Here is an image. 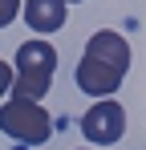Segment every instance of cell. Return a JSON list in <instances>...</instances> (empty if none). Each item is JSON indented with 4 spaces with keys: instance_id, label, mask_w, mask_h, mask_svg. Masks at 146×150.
Wrapping results in <instances>:
<instances>
[{
    "instance_id": "1",
    "label": "cell",
    "mask_w": 146,
    "mask_h": 150,
    "mask_svg": "<svg viewBox=\"0 0 146 150\" xmlns=\"http://www.w3.org/2000/svg\"><path fill=\"white\" fill-rule=\"evenodd\" d=\"M130 73V41L114 28H97L77 61V89L85 98H114Z\"/></svg>"
},
{
    "instance_id": "2",
    "label": "cell",
    "mask_w": 146,
    "mask_h": 150,
    "mask_svg": "<svg viewBox=\"0 0 146 150\" xmlns=\"http://www.w3.org/2000/svg\"><path fill=\"white\" fill-rule=\"evenodd\" d=\"M16 77H12V98H28L41 101L53 85V73H57V49L49 41H24L16 49Z\"/></svg>"
},
{
    "instance_id": "3",
    "label": "cell",
    "mask_w": 146,
    "mask_h": 150,
    "mask_svg": "<svg viewBox=\"0 0 146 150\" xmlns=\"http://www.w3.org/2000/svg\"><path fill=\"white\" fill-rule=\"evenodd\" d=\"M0 130L8 138H16L21 146H45L53 138V118L41 101L28 98H8L0 105Z\"/></svg>"
},
{
    "instance_id": "4",
    "label": "cell",
    "mask_w": 146,
    "mask_h": 150,
    "mask_svg": "<svg viewBox=\"0 0 146 150\" xmlns=\"http://www.w3.org/2000/svg\"><path fill=\"white\" fill-rule=\"evenodd\" d=\"M81 134H85L94 146H114V142H122V134H126V110H122V101L94 98V105H89L85 118H81Z\"/></svg>"
},
{
    "instance_id": "5",
    "label": "cell",
    "mask_w": 146,
    "mask_h": 150,
    "mask_svg": "<svg viewBox=\"0 0 146 150\" xmlns=\"http://www.w3.org/2000/svg\"><path fill=\"white\" fill-rule=\"evenodd\" d=\"M21 16L28 21L33 33H57L69 21V0H24Z\"/></svg>"
},
{
    "instance_id": "6",
    "label": "cell",
    "mask_w": 146,
    "mask_h": 150,
    "mask_svg": "<svg viewBox=\"0 0 146 150\" xmlns=\"http://www.w3.org/2000/svg\"><path fill=\"white\" fill-rule=\"evenodd\" d=\"M21 4L24 0H0V28H8L16 16H21Z\"/></svg>"
},
{
    "instance_id": "7",
    "label": "cell",
    "mask_w": 146,
    "mask_h": 150,
    "mask_svg": "<svg viewBox=\"0 0 146 150\" xmlns=\"http://www.w3.org/2000/svg\"><path fill=\"white\" fill-rule=\"evenodd\" d=\"M12 77H16V69L0 57V98H4V93H12Z\"/></svg>"
},
{
    "instance_id": "8",
    "label": "cell",
    "mask_w": 146,
    "mask_h": 150,
    "mask_svg": "<svg viewBox=\"0 0 146 150\" xmlns=\"http://www.w3.org/2000/svg\"><path fill=\"white\" fill-rule=\"evenodd\" d=\"M69 4H77V0H69Z\"/></svg>"
}]
</instances>
